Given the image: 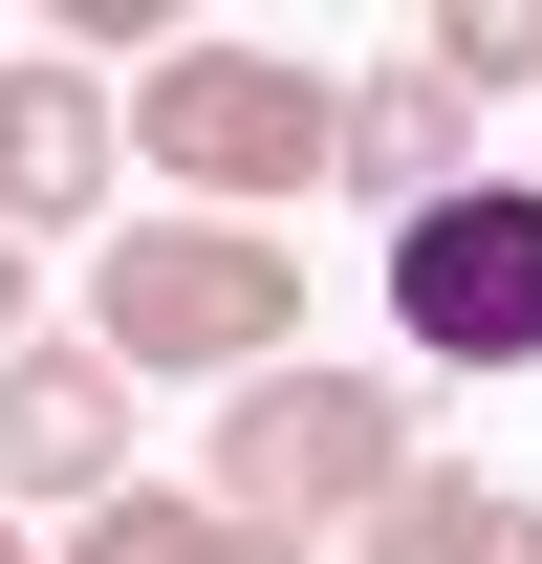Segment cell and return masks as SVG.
<instances>
[{"label":"cell","instance_id":"277c9868","mask_svg":"<svg viewBox=\"0 0 542 564\" xmlns=\"http://www.w3.org/2000/svg\"><path fill=\"white\" fill-rule=\"evenodd\" d=\"M391 348L412 369H542V174H456L391 217Z\"/></svg>","mask_w":542,"mask_h":564},{"label":"cell","instance_id":"9c48e42d","mask_svg":"<svg viewBox=\"0 0 542 564\" xmlns=\"http://www.w3.org/2000/svg\"><path fill=\"white\" fill-rule=\"evenodd\" d=\"M44 564H217V499H196V478H109Z\"/></svg>","mask_w":542,"mask_h":564},{"label":"cell","instance_id":"7a4b0ae2","mask_svg":"<svg viewBox=\"0 0 542 564\" xmlns=\"http://www.w3.org/2000/svg\"><path fill=\"white\" fill-rule=\"evenodd\" d=\"M326 87L304 44H152L131 66V174H174V217H282V196H326Z\"/></svg>","mask_w":542,"mask_h":564},{"label":"cell","instance_id":"8fae6325","mask_svg":"<svg viewBox=\"0 0 542 564\" xmlns=\"http://www.w3.org/2000/svg\"><path fill=\"white\" fill-rule=\"evenodd\" d=\"M44 348V261H22V239H0V369Z\"/></svg>","mask_w":542,"mask_h":564},{"label":"cell","instance_id":"ba28073f","mask_svg":"<svg viewBox=\"0 0 542 564\" xmlns=\"http://www.w3.org/2000/svg\"><path fill=\"white\" fill-rule=\"evenodd\" d=\"M369 564H542V499L521 478H456V456H412L369 499Z\"/></svg>","mask_w":542,"mask_h":564},{"label":"cell","instance_id":"3957f363","mask_svg":"<svg viewBox=\"0 0 542 564\" xmlns=\"http://www.w3.org/2000/svg\"><path fill=\"white\" fill-rule=\"evenodd\" d=\"M391 478H412V391H391V369H347V348H282L261 391H217V456H196V499H217V521H261V543L369 521Z\"/></svg>","mask_w":542,"mask_h":564},{"label":"cell","instance_id":"4fadbf2b","mask_svg":"<svg viewBox=\"0 0 542 564\" xmlns=\"http://www.w3.org/2000/svg\"><path fill=\"white\" fill-rule=\"evenodd\" d=\"M0 564H44V543H22V521H0Z\"/></svg>","mask_w":542,"mask_h":564},{"label":"cell","instance_id":"8992f818","mask_svg":"<svg viewBox=\"0 0 542 564\" xmlns=\"http://www.w3.org/2000/svg\"><path fill=\"white\" fill-rule=\"evenodd\" d=\"M109 478H131V369L44 326V348L0 369V499H66V521H87Z\"/></svg>","mask_w":542,"mask_h":564},{"label":"cell","instance_id":"7c38bea8","mask_svg":"<svg viewBox=\"0 0 542 564\" xmlns=\"http://www.w3.org/2000/svg\"><path fill=\"white\" fill-rule=\"evenodd\" d=\"M217 564H326V543H261V521H217Z\"/></svg>","mask_w":542,"mask_h":564},{"label":"cell","instance_id":"5b68a950","mask_svg":"<svg viewBox=\"0 0 542 564\" xmlns=\"http://www.w3.org/2000/svg\"><path fill=\"white\" fill-rule=\"evenodd\" d=\"M109 174H131V131H109V87H87V44H44V66H0V239L44 261L66 217H109Z\"/></svg>","mask_w":542,"mask_h":564},{"label":"cell","instance_id":"30bf717a","mask_svg":"<svg viewBox=\"0 0 542 564\" xmlns=\"http://www.w3.org/2000/svg\"><path fill=\"white\" fill-rule=\"evenodd\" d=\"M412 66L456 87V109H499V87H542V0H434V44Z\"/></svg>","mask_w":542,"mask_h":564},{"label":"cell","instance_id":"6da1fadb","mask_svg":"<svg viewBox=\"0 0 542 564\" xmlns=\"http://www.w3.org/2000/svg\"><path fill=\"white\" fill-rule=\"evenodd\" d=\"M87 348L131 369V391H261L304 348V239L282 217H109Z\"/></svg>","mask_w":542,"mask_h":564},{"label":"cell","instance_id":"52a82bcc","mask_svg":"<svg viewBox=\"0 0 542 564\" xmlns=\"http://www.w3.org/2000/svg\"><path fill=\"white\" fill-rule=\"evenodd\" d=\"M477 174V109L434 66H347L326 87V196H369V217H412V196H456Z\"/></svg>","mask_w":542,"mask_h":564}]
</instances>
